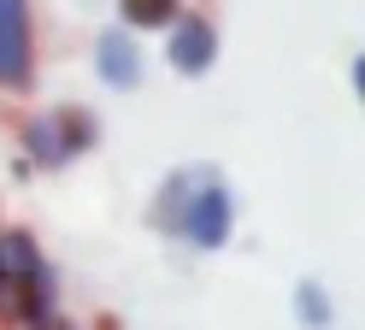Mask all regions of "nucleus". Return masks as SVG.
<instances>
[{
    "mask_svg": "<svg viewBox=\"0 0 365 330\" xmlns=\"http://www.w3.org/2000/svg\"><path fill=\"white\" fill-rule=\"evenodd\" d=\"M0 230H6V219H0Z\"/></svg>",
    "mask_w": 365,
    "mask_h": 330,
    "instance_id": "obj_11",
    "label": "nucleus"
},
{
    "mask_svg": "<svg viewBox=\"0 0 365 330\" xmlns=\"http://www.w3.org/2000/svg\"><path fill=\"white\" fill-rule=\"evenodd\" d=\"M294 319H301V330H330V319H336V306H330V295H324V283H294Z\"/></svg>",
    "mask_w": 365,
    "mask_h": 330,
    "instance_id": "obj_9",
    "label": "nucleus"
},
{
    "mask_svg": "<svg viewBox=\"0 0 365 330\" xmlns=\"http://www.w3.org/2000/svg\"><path fill=\"white\" fill-rule=\"evenodd\" d=\"M230 236H236V189L207 165L177 219V242H189L195 254H218V248H230Z\"/></svg>",
    "mask_w": 365,
    "mask_h": 330,
    "instance_id": "obj_2",
    "label": "nucleus"
},
{
    "mask_svg": "<svg viewBox=\"0 0 365 330\" xmlns=\"http://www.w3.org/2000/svg\"><path fill=\"white\" fill-rule=\"evenodd\" d=\"M53 330H88V324H71V319H65V324H53Z\"/></svg>",
    "mask_w": 365,
    "mask_h": 330,
    "instance_id": "obj_10",
    "label": "nucleus"
},
{
    "mask_svg": "<svg viewBox=\"0 0 365 330\" xmlns=\"http://www.w3.org/2000/svg\"><path fill=\"white\" fill-rule=\"evenodd\" d=\"M18 159L30 165V171H65V165H77L101 148V118L65 101V106H48V112H24L18 118Z\"/></svg>",
    "mask_w": 365,
    "mask_h": 330,
    "instance_id": "obj_1",
    "label": "nucleus"
},
{
    "mask_svg": "<svg viewBox=\"0 0 365 330\" xmlns=\"http://www.w3.org/2000/svg\"><path fill=\"white\" fill-rule=\"evenodd\" d=\"M200 171H207V165H182V171H165V183L153 189V206H148V224H153V230L177 236V219H182V206H189Z\"/></svg>",
    "mask_w": 365,
    "mask_h": 330,
    "instance_id": "obj_7",
    "label": "nucleus"
},
{
    "mask_svg": "<svg viewBox=\"0 0 365 330\" xmlns=\"http://www.w3.org/2000/svg\"><path fill=\"white\" fill-rule=\"evenodd\" d=\"M95 77L106 83V89H118V94H130V89H142V77H148V59H142V36H130V30H101L95 36Z\"/></svg>",
    "mask_w": 365,
    "mask_h": 330,
    "instance_id": "obj_6",
    "label": "nucleus"
},
{
    "mask_svg": "<svg viewBox=\"0 0 365 330\" xmlns=\"http://www.w3.org/2000/svg\"><path fill=\"white\" fill-rule=\"evenodd\" d=\"M218 54H224L218 18L182 6V12L171 18V30H165V65L177 71V77H207V71L218 65Z\"/></svg>",
    "mask_w": 365,
    "mask_h": 330,
    "instance_id": "obj_4",
    "label": "nucleus"
},
{
    "mask_svg": "<svg viewBox=\"0 0 365 330\" xmlns=\"http://www.w3.org/2000/svg\"><path fill=\"white\" fill-rule=\"evenodd\" d=\"M177 12H182V0H118V30H130V36H165Z\"/></svg>",
    "mask_w": 365,
    "mask_h": 330,
    "instance_id": "obj_8",
    "label": "nucleus"
},
{
    "mask_svg": "<svg viewBox=\"0 0 365 330\" xmlns=\"http://www.w3.org/2000/svg\"><path fill=\"white\" fill-rule=\"evenodd\" d=\"M41 65L36 6L30 0H0V94H30Z\"/></svg>",
    "mask_w": 365,
    "mask_h": 330,
    "instance_id": "obj_3",
    "label": "nucleus"
},
{
    "mask_svg": "<svg viewBox=\"0 0 365 330\" xmlns=\"http://www.w3.org/2000/svg\"><path fill=\"white\" fill-rule=\"evenodd\" d=\"M0 324L6 330H53V324H65L59 271L36 277V283H0Z\"/></svg>",
    "mask_w": 365,
    "mask_h": 330,
    "instance_id": "obj_5",
    "label": "nucleus"
}]
</instances>
